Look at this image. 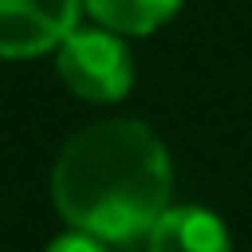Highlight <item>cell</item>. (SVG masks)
<instances>
[{"mask_svg":"<svg viewBox=\"0 0 252 252\" xmlns=\"http://www.w3.org/2000/svg\"><path fill=\"white\" fill-rule=\"evenodd\" d=\"M177 4L181 0H87L91 16L122 35H146L161 28L177 12Z\"/></svg>","mask_w":252,"mask_h":252,"instance_id":"5","label":"cell"},{"mask_svg":"<svg viewBox=\"0 0 252 252\" xmlns=\"http://www.w3.org/2000/svg\"><path fill=\"white\" fill-rule=\"evenodd\" d=\"M47 252H106V240H98V236H91V232H67V236H59V240H51L47 244Z\"/></svg>","mask_w":252,"mask_h":252,"instance_id":"6","label":"cell"},{"mask_svg":"<svg viewBox=\"0 0 252 252\" xmlns=\"http://www.w3.org/2000/svg\"><path fill=\"white\" fill-rule=\"evenodd\" d=\"M79 28V0H0V55L28 59Z\"/></svg>","mask_w":252,"mask_h":252,"instance_id":"3","label":"cell"},{"mask_svg":"<svg viewBox=\"0 0 252 252\" xmlns=\"http://www.w3.org/2000/svg\"><path fill=\"white\" fill-rule=\"evenodd\" d=\"M150 252H228V232L209 209H165L146 232Z\"/></svg>","mask_w":252,"mask_h":252,"instance_id":"4","label":"cell"},{"mask_svg":"<svg viewBox=\"0 0 252 252\" xmlns=\"http://www.w3.org/2000/svg\"><path fill=\"white\" fill-rule=\"evenodd\" d=\"M59 75L79 98L114 102L130 91L134 67H130V51L122 47L118 35L75 28L59 43Z\"/></svg>","mask_w":252,"mask_h":252,"instance_id":"2","label":"cell"},{"mask_svg":"<svg viewBox=\"0 0 252 252\" xmlns=\"http://www.w3.org/2000/svg\"><path fill=\"white\" fill-rule=\"evenodd\" d=\"M169 158L158 134L134 118H110L79 130L51 173L59 213L110 244L138 240L169 209Z\"/></svg>","mask_w":252,"mask_h":252,"instance_id":"1","label":"cell"}]
</instances>
